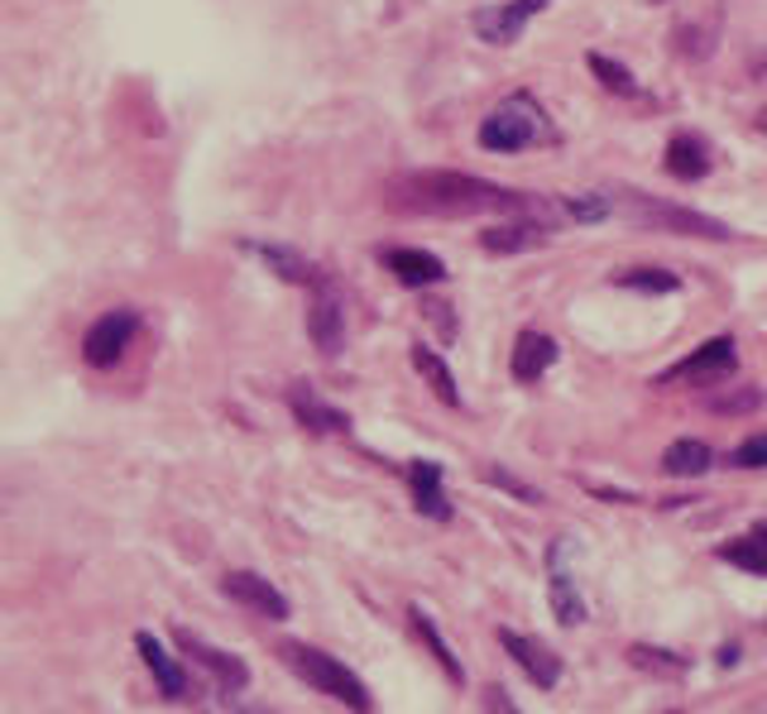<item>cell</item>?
Here are the masks:
<instances>
[{"mask_svg": "<svg viewBox=\"0 0 767 714\" xmlns=\"http://www.w3.org/2000/svg\"><path fill=\"white\" fill-rule=\"evenodd\" d=\"M662 470L676 475V479H696L711 470V446L696 442V436H686V442H672L667 456H662Z\"/></svg>", "mask_w": 767, "mask_h": 714, "instance_id": "19", "label": "cell"}, {"mask_svg": "<svg viewBox=\"0 0 767 714\" xmlns=\"http://www.w3.org/2000/svg\"><path fill=\"white\" fill-rule=\"evenodd\" d=\"M729 465H734V470H763V465H767V432H758V436H748V442L734 446Z\"/></svg>", "mask_w": 767, "mask_h": 714, "instance_id": "27", "label": "cell"}, {"mask_svg": "<svg viewBox=\"0 0 767 714\" xmlns=\"http://www.w3.org/2000/svg\"><path fill=\"white\" fill-rule=\"evenodd\" d=\"M629 658L647 666V672H686L682 658H657V648H629Z\"/></svg>", "mask_w": 767, "mask_h": 714, "instance_id": "29", "label": "cell"}, {"mask_svg": "<svg viewBox=\"0 0 767 714\" xmlns=\"http://www.w3.org/2000/svg\"><path fill=\"white\" fill-rule=\"evenodd\" d=\"M754 532H758V537H763V542H767V518L758 522V528H754Z\"/></svg>", "mask_w": 767, "mask_h": 714, "instance_id": "32", "label": "cell"}, {"mask_svg": "<svg viewBox=\"0 0 767 714\" xmlns=\"http://www.w3.org/2000/svg\"><path fill=\"white\" fill-rule=\"evenodd\" d=\"M384 269L394 273L398 283H408V288H427V283H442L446 279V265L437 255H427V250H384Z\"/></svg>", "mask_w": 767, "mask_h": 714, "instance_id": "15", "label": "cell"}, {"mask_svg": "<svg viewBox=\"0 0 767 714\" xmlns=\"http://www.w3.org/2000/svg\"><path fill=\"white\" fill-rule=\"evenodd\" d=\"M293 407H298V417L308 422L312 432H341L345 427V417L336 413V407H327L322 399H312L308 389H293Z\"/></svg>", "mask_w": 767, "mask_h": 714, "instance_id": "23", "label": "cell"}, {"mask_svg": "<svg viewBox=\"0 0 767 714\" xmlns=\"http://www.w3.org/2000/svg\"><path fill=\"white\" fill-rule=\"evenodd\" d=\"M719 561H734L739 571L763 576V580H767V542H763L758 532L739 537V542H719Z\"/></svg>", "mask_w": 767, "mask_h": 714, "instance_id": "22", "label": "cell"}, {"mask_svg": "<svg viewBox=\"0 0 767 714\" xmlns=\"http://www.w3.org/2000/svg\"><path fill=\"white\" fill-rule=\"evenodd\" d=\"M135 648H139V658H144V666L154 672V681H158V691L168 695V701H183V691H187V676H183V666L168 658V648L158 643L154 633H139L135 638Z\"/></svg>", "mask_w": 767, "mask_h": 714, "instance_id": "16", "label": "cell"}, {"mask_svg": "<svg viewBox=\"0 0 767 714\" xmlns=\"http://www.w3.org/2000/svg\"><path fill=\"white\" fill-rule=\"evenodd\" d=\"M547 139H552V121H547V111L528 92H514L509 101H499L480 125V144L495 154H518Z\"/></svg>", "mask_w": 767, "mask_h": 714, "instance_id": "2", "label": "cell"}, {"mask_svg": "<svg viewBox=\"0 0 767 714\" xmlns=\"http://www.w3.org/2000/svg\"><path fill=\"white\" fill-rule=\"evenodd\" d=\"M619 207H624V216H633V221L647 226V230H672V236H701V240H729L725 221H715V216L676 207V201H657L647 193H633V187H624Z\"/></svg>", "mask_w": 767, "mask_h": 714, "instance_id": "4", "label": "cell"}, {"mask_svg": "<svg viewBox=\"0 0 767 714\" xmlns=\"http://www.w3.org/2000/svg\"><path fill=\"white\" fill-rule=\"evenodd\" d=\"M585 63H590V72H595V77H600L604 86H610V92H619V96H639V82H633V72H629V68H619L614 58L590 53Z\"/></svg>", "mask_w": 767, "mask_h": 714, "instance_id": "24", "label": "cell"}, {"mask_svg": "<svg viewBox=\"0 0 767 714\" xmlns=\"http://www.w3.org/2000/svg\"><path fill=\"white\" fill-rule=\"evenodd\" d=\"M388 207L408 216H538L542 226H557V216H567L561 201H538L489 178L446 173V168H423L394 178L388 183Z\"/></svg>", "mask_w": 767, "mask_h": 714, "instance_id": "1", "label": "cell"}, {"mask_svg": "<svg viewBox=\"0 0 767 714\" xmlns=\"http://www.w3.org/2000/svg\"><path fill=\"white\" fill-rule=\"evenodd\" d=\"M547 230L552 226H542L538 216H509V221L489 226L480 236V245L489 255H518V250H538V245L547 240Z\"/></svg>", "mask_w": 767, "mask_h": 714, "instance_id": "13", "label": "cell"}, {"mask_svg": "<svg viewBox=\"0 0 767 714\" xmlns=\"http://www.w3.org/2000/svg\"><path fill=\"white\" fill-rule=\"evenodd\" d=\"M135 331H139V317L135 312H106L92 331H86V341H82L86 364H96V370H111V364L129 351Z\"/></svg>", "mask_w": 767, "mask_h": 714, "instance_id": "5", "label": "cell"}, {"mask_svg": "<svg viewBox=\"0 0 767 714\" xmlns=\"http://www.w3.org/2000/svg\"><path fill=\"white\" fill-rule=\"evenodd\" d=\"M667 173L682 183H701L711 173V149L696 139V135H672L667 144Z\"/></svg>", "mask_w": 767, "mask_h": 714, "instance_id": "18", "label": "cell"}, {"mask_svg": "<svg viewBox=\"0 0 767 714\" xmlns=\"http://www.w3.org/2000/svg\"><path fill=\"white\" fill-rule=\"evenodd\" d=\"M489 479H495V485H499V489H514V494H518V499H524V504H538V489L518 485V479H514V475H504V470H489Z\"/></svg>", "mask_w": 767, "mask_h": 714, "instance_id": "31", "label": "cell"}, {"mask_svg": "<svg viewBox=\"0 0 767 714\" xmlns=\"http://www.w3.org/2000/svg\"><path fill=\"white\" fill-rule=\"evenodd\" d=\"M308 331H312V345L322 351L327 360L341 355L345 345V312H341V298L327 279H317V293H312V312H308Z\"/></svg>", "mask_w": 767, "mask_h": 714, "instance_id": "7", "label": "cell"}, {"mask_svg": "<svg viewBox=\"0 0 767 714\" xmlns=\"http://www.w3.org/2000/svg\"><path fill=\"white\" fill-rule=\"evenodd\" d=\"M413 364H417V374L432 384V393L446 403V407H460V389H456V379L452 370H446V360L437 351H427V345H413Z\"/></svg>", "mask_w": 767, "mask_h": 714, "instance_id": "20", "label": "cell"}, {"mask_svg": "<svg viewBox=\"0 0 767 714\" xmlns=\"http://www.w3.org/2000/svg\"><path fill=\"white\" fill-rule=\"evenodd\" d=\"M610 207H614L610 197H567V201H561V211H567L571 221H604Z\"/></svg>", "mask_w": 767, "mask_h": 714, "instance_id": "28", "label": "cell"}, {"mask_svg": "<svg viewBox=\"0 0 767 714\" xmlns=\"http://www.w3.org/2000/svg\"><path fill=\"white\" fill-rule=\"evenodd\" d=\"M734 370H739V355H734V341L729 337H715L705 341L696 355H686L676 370L657 374V384H672V379H696V384H711V379H729Z\"/></svg>", "mask_w": 767, "mask_h": 714, "instance_id": "8", "label": "cell"}, {"mask_svg": "<svg viewBox=\"0 0 767 714\" xmlns=\"http://www.w3.org/2000/svg\"><path fill=\"white\" fill-rule=\"evenodd\" d=\"M614 283L633 288V293H672L676 273H667V269H629V273H614Z\"/></svg>", "mask_w": 767, "mask_h": 714, "instance_id": "25", "label": "cell"}, {"mask_svg": "<svg viewBox=\"0 0 767 714\" xmlns=\"http://www.w3.org/2000/svg\"><path fill=\"white\" fill-rule=\"evenodd\" d=\"M499 643H504V652H509V658L524 666L528 672V681L532 686H542V691H552L557 681H561V662L552 658V652L547 648H538L532 643V638H524V633H509V629H499Z\"/></svg>", "mask_w": 767, "mask_h": 714, "instance_id": "11", "label": "cell"}, {"mask_svg": "<svg viewBox=\"0 0 767 714\" xmlns=\"http://www.w3.org/2000/svg\"><path fill=\"white\" fill-rule=\"evenodd\" d=\"M552 360H557V341L542 337V331H524V337L514 341V379H518V384L542 379Z\"/></svg>", "mask_w": 767, "mask_h": 714, "instance_id": "17", "label": "cell"}, {"mask_svg": "<svg viewBox=\"0 0 767 714\" xmlns=\"http://www.w3.org/2000/svg\"><path fill=\"white\" fill-rule=\"evenodd\" d=\"M408 619H413V633L417 638H423V643H427V652H432V658H437L442 662V672H446V681H456V686H460V681H466V672H460V662H456V652L452 648H446V638L437 633V623H432L427 614H423V609H408Z\"/></svg>", "mask_w": 767, "mask_h": 714, "instance_id": "21", "label": "cell"}, {"mask_svg": "<svg viewBox=\"0 0 767 714\" xmlns=\"http://www.w3.org/2000/svg\"><path fill=\"white\" fill-rule=\"evenodd\" d=\"M711 403V413H754V407L763 403V393L758 389H729V393H715V399H705Z\"/></svg>", "mask_w": 767, "mask_h": 714, "instance_id": "26", "label": "cell"}, {"mask_svg": "<svg viewBox=\"0 0 767 714\" xmlns=\"http://www.w3.org/2000/svg\"><path fill=\"white\" fill-rule=\"evenodd\" d=\"M226 594L236 604L250 609V614H259V619H288V600L255 571H230L226 576Z\"/></svg>", "mask_w": 767, "mask_h": 714, "instance_id": "9", "label": "cell"}, {"mask_svg": "<svg viewBox=\"0 0 767 714\" xmlns=\"http://www.w3.org/2000/svg\"><path fill=\"white\" fill-rule=\"evenodd\" d=\"M408 485H413V504H417V514L423 518H432V522L452 518V499H446V489H442V465L413 461L408 465Z\"/></svg>", "mask_w": 767, "mask_h": 714, "instance_id": "14", "label": "cell"}, {"mask_svg": "<svg viewBox=\"0 0 767 714\" xmlns=\"http://www.w3.org/2000/svg\"><path fill=\"white\" fill-rule=\"evenodd\" d=\"M480 705H485V714H524L514 701H509V691L499 686V681H489V686H480Z\"/></svg>", "mask_w": 767, "mask_h": 714, "instance_id": "30", "label": "cell"}, {"mask_svg": "<svg viewBox=\"0 0 767 714\" xmlns=\"http://www.w3.org/2000/svg\"><path fill=\"white\" fill-rule=\"evenodd\" d=\"M547 594H552V609L567 629H576V623L585 619V600L576 594V580L567 571V542H557L547 551Z\"/></svg>", "mask_w": 767, "mask_h": 714, "instance_id": "10", "label": "cell"}, {"mask_svg": "<svg viewBox=\"0 0 767 714\" xmlns=\"http://www.w3.org/2000/svg\"><path fill=\"white\" fill-rule=\"evenodd\" d=\"M542 10H547V0H509V6L475 10L470 24H475V34H480L485 43H514V39H524L528 20H532V14H542Z\"/></svg>", "mask_w": 767, "mask_h": 714, "instance_id": "6", "label": "cell"}, {"mask_svg": "<svg viewBox=\"0 0 767 714\" xmlns=\"http://www.w3.org/2000/svg\"><path fill=\"white\" fill-rule=\"evenodd\" d=\"M178 643H183V652H187V658H193L197 666H207L221 691H245V681H250V666H245L240 658H230V652L201 643V638H193V633H178Z\"/></svg>", "mask_w": 767, "mask_h": 714, "instance_id": "12", "label": "cell"}, {"mask_svg": "<svg viewBox=\"0 0 767 714\" xmlns=\"http://www.w3.org/2000/svg\"><path fill=\"white\" fill-rule=\"evenodd\" d=\"M279 652H283V662L293 666V672H298L302 681H308L312 691L331 695V701H341L345 710H355V714H370V710H374V705H370L365 681H360V676H355L345 662L331 658V652H322V648H308V643H283Z\"/></svg>", "mask_w": 767, "mask_h": 714, "instance_id": "3", "label": "cell"}]
</instances>
